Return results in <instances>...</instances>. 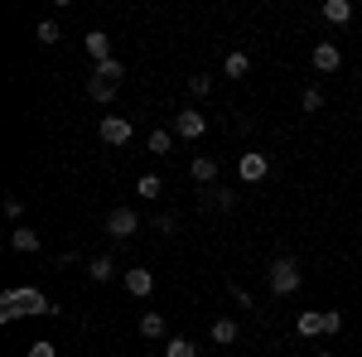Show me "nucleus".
Here are the masks:
<instances>
[{
	"mask_svg": "<svg viewBox=\"0 0 362 357\" xmlns=\"http://www.w3.org/2000/svg\"><path fill=\"white\" fill-rule=\"evenodd\" d=\"M203 131H208V121H203L198 111H179V116H174V136H184V140H198Z\"/></svg>",
	"mask_w": 362,
	"mask_h": 357,
	"instance_id": "39448f33",
	"label": "nucleus"
},
{
	"mask_svg": "<svg viewBox=\"0 0 362 357\" xmlns=\"http://www.w3.org/2000/svg\"><path fill=\"white\" fill-rule=\"evenodd\" d=\"M165 357H198V348L189 338H174V343H165Z\"/></svg>",
	"mask_w": 362,
	"mask_h": 357,
	"instance_id": "aec40b11",
	"label": "nucleus"
},
{
	"mask_svg": "<svg viewBox=\"0 0 362 357\" xmlns=\"http://www.w3.org/2000/svg\"><path fill=\"white\" fill-rule=\"evenodd\" d=\"M338 329H343V314L329 309V314H324V333H338Z\"/></svg>",
	"mask_w": 362,
	"mask_h": 357,
	"instance_id": "a878e982",
	"label": "nucleus"
},
{
	"mask_svg": "<svg viewBox=\"0 0 362 357\" xmlns=\"http://www.w3.org/2000/svg\"><path fill=\"white\" fill-rule=\"evenodd\" d=\"M83 44H87V54L97 58V63H112V39H107L102 29H92V34H87Z\"/></svg>",
	"mask_w": 362,
	"mask_h": 357,
	"instance_id": "6e6552de",
	"label": "nucleus"
},
{
	"mask_svg": "<svg viewBox=\"0 0 362 357\" xmlns=\"http://www.w3.org/2000/svg\"><path fill=\"white\" fill-rule=\"evenodd\" d=\"M10 247L15 251H39V232H34V227H15V232H10Z\"/></svg>",
	"mask_w": 362,
	"mask_h": 357,
	"instance_id": "9d476101",
	"label": "nucleus"
},
{
	"mask_svg": "<svg viewBox=\"0 0 362 357\" xmlns=\"http://www.w3.org/2000/svg\"><path fill=\"white\" fill-rule=\"evenodd\" d=\"M0 314H5V319H20V314H54V304L44 300L39 290H5Z\"/></svg>",
	"mask_w": 362,
	"mask_h": 357,
	"instance_id": "f257e3e1",
	"label": "nucleus"
},
{
	"mask_svg": "<svg viewBox=\"0 0 362 357\" xmlns=\"http://www.w3.org/2000/svg\"><path fill=\"white\" fill-rule=\"evenodd\" d=\"M213 343H237V324H232V319H218V324H213Z\"/></svg>",
	"mask_w": 362,
	"mask_h": 357,
	"instance_id": "a211bd4d",
	"label": "nucleus"
},
{
	"mask_svg": "<svg viewBox=\"0 0 362 357\" xmlns=\"http://www.w3.org/2000/svg\"><path fill=\"white\" fill-rule=\"evenodd\" d=\"M87 97H92V102H112V97H116V83H107V78H97V73H92V83H87Z\"/></svg>",
	"mask_w": 362,
	"mask_h": 357,
	"instance_id": "ddd939ff",
	"label": "nucleus"
},
{
	"mask_svg": "<svg viewBox=\"0 0 362 357\" xmlns=\"http://www.w3.org/2000/svg\"><path fill=\"white\" fill-rule=\"evenodd\" d=\"M189 92H194V97H208V92H213V78H203V73L189 78Z\"/></svg>",
	"mask_w": 362,
	"mask_h": 357,
	"instance_id": "393cba45",
	"label": "nucleus"
},
{
	"mask_svg": "<svg viewBox=\"0 0 362 357\" xmlns=\"http://www.w3.org/2000/svg\"><path fill=\"white\" fill-rule=\"evenodd\" d=\"M271 290L276 295H295L300 290V261L295 256H276L271 261Z\"/></svg>",
	"mask_w": 362,
	"mask_h": 357,
	"instance_id": "f03ea898",
	"label": "nucleus"
},
{
	"mask_svg": "<svg viewBox=\"0 0 362 357\" xmlns=\"http://www.w3.org/2000/svg\"><path fill=\"white\" fill-rule=\"evenodd\" d=\"M194 179H198V184H213V179H218V160L198 155V160H194Z\"/></svg>",
	"mask_w": 362,
	"mask_h": 357,
	"instance_id": "dca6fc26",
	"label": "nucleus"
},
{
	"mask_svg": "<svg viewBox=\"0 0 362 357\" xmlns=\"http://www.w3.org/2000/svg\"><path fill=\"white\" fill-rule=\"evenodd\" d=\"M237 174H242V184H261V179L271 174V160H266V155H242V160H237Z\"/></svg>",
	"mask_w": 362,
	"mask_h": 357,
	"instance_id": "20e7f679",
	"label": "nucleus"
},
{
	"mask_svg": "<svg viewBox=\"0 0 362 357\" xmlns=\"http://www.w3.org/2000/svg\"><path fill=\"white\" fill-rule=\"evenodd\" d=\"M319 333H324V314L305 309V314H300V338H319Z\"/></svg>",
	"mask_w": 362,
	"mask_h": 357,
	"instance_id": "4468645a",
	"label": "nucleus"
},
{
	"mask_svg": "<svg viewBox=\"0 0 362 357\" xmlns=\"http://www.w3.org/2000/svg\"><path fill=\"white\" fill-rule=\"evenodd\" d=\"M97 78H107V83H121V63H97Z\"/></svg>",
	"mask_w": 362,
	"mask_h": 357,
	"instance_id": "b1692460",
	"label": "nucleus"
},
{
	"mask_svg": "<svg viewBox=\"0 0 362 357\" xmlns=\"http://www.w3.org/2000/svg\"><path fill=\"white\" fill-rule=\"evenodd\" d=\"M160 189H165L160 174H140V179H136V193H145V198H160Z\"/></svg>",
	"mask_w": 362,
	"mask_h": 357,
	"instance_id": "6ab92c4d",
	"label": "nucleus"
},
{
	"mask_svg": "<svg viewBox=\"0 0 362 357\" xmlns=\"http://www.w3.org/2000/svg\"><path fill=\"white\" fill-rule=\"evenodd\" d=\"M140 338H145V343L165 338V319H160V314H140Z\"/></svg>",
	"mask_w": 362,
	"mask_h": 357,
	"instance_id": "f8f14e48",
	"label": "nucleus"
},
{
	"mask_svg": "<svg viewBox=\"0 0 362 357\" xmlns=\"http://www.w3.org/2000/svg\"><path fill=\"white\" fill-rule=\"evenodd\" d=\"M102 140L107 145H126L131 140V121L126 116H102Z\"/></svg>",
	"mask_w": 362,
	"mask_h": 357,
	"instance_id": "423d86ee",
	"label": "nucleus"
},
{
	"mask_svg": "<svg viewBox=\"0 0 362 357\" xmlns=\"http://www.w3.org/2000/svg\"><path fill=\"white\" fill-rule=\"evenodd\" d=\"M34 39H39V44H58V25H54V20H44V25L34 29Z\"/></svg>",
	"mask_w": 362,
	"mask_h": 357,
	"instance_id": "4be33fe9",
	"label": "nucleus"
},
{
	"mask_svg": "<svg viewBox=\"0 0 362 357\" xmlns=\"http://www.w3.org/2000/svg\"><path fill=\"white\" fill-rule=\"evenodd\" d=\"M338 63H343L338 44H319V49H314V68H319V73H334Z\"/></svg>",
	"mask_w": 362,
	"mask_h": 357,
	"instance_id": "1a4fd4ad",
	"label": "nucleus"
},
{
	"mask_svg": "<svg viewBox=\"0 0 362 357\" xmlns=\"http://www.w3.org/2000/svg\"><path fill=\"white\" fill-rule=\"evenodd\" d=\"M324 20H329V25H348V20H353V5H348V0H329V5H324Z\"/></svg>",
	"mask_w": 362,
	"mask_h": 357,
	"instance_id": "9b49d317",
	"label": "nucleus"
},
{
	"mask_svg": "<svg viewBox=\"0 0 362 357\" xmlns=\"http://www.w3.org/2000/svg\"><path fill=\"white\" fill-rule=\"evenodd\" d=\"M107 232H112L116 242H126V237H136V232H140V218H136V208H116L112 218H107Z\"/></svg>",
	"mask_w": 362,
	"mask_h": 357,
	"instance_id": "7ed1b4c3",
	"label": "nucleus"
},
{
	"mask_svg": "<svg viewBox=\"0 0 362 357\" xmlns=\"http://www.w3.org/2000/svg\"><path fill=\"white\" fill-rule=\"evenodd\" d=\"M29 357H58L54 343H29Z\"/></svg>",
	"mask_w": 362,
	"mask_h": 357,
	"instance_id": "bb28decb",
	"label": "nucleus"
},
{
	"mask_svg": "<svg viewBox=\"0 0 362 357\" xmlns=\"http://www.w3.org/2000/svg\"><path fill=\"white\" fill-rule=\"evenodd\" d=\"M223 73H227V78H247V73H251V58L247 54H227Z\"/></svg>",
	"mask_w": 362,
	"mask_h": 357,
	"instance_id": "f3484780",
	"label": "nucleus"
},
{
	"mask_svg": "<svg viewBox=\"0 0 362 357\" xmlns=\"http://www.w3.org/2000/svg\"><path fill=\"white\" fill-rule=\"evenodd\" d=\"M87 275H92L97 285H107V280H112V275H116V266H112V261H107V256H97V261H87Z\"/></svg>",
	"mask_w": 362,
	"mask_h": 357,
	"instance_id": "2eb2a0df",
	"label": "nucleus"
},
{
	"mask_svg": "<svg viewBox=\"0 0 362 357\" xmlns=\"http://www.w3.org/2000/svg\"><path fill=\"white\" fill-rule=\"evenodd\" d=\"M300 107H305V111H319V107H324V92H319V87H305V97H300Z\"/></svg>",
	"mask_w": 362,
	"mask_h": 357,
	"instance_id": "5701e85b",
	"label": "nucleus"
},
{
	"mask_svg": "<svg viewBox=\"0 0 362 357\" xmlns=\"http://www.w3.org/2000/svg\"><path fill=\"white\" fill-rule=\"evenodd\" d=\"M126 290H131L136 300H145V295L155 290V275L145 271V266H136V271H126Z\"/></svg>",
	"mask_w": 362,
	"mask_h": 357,
	"instance_id": "0eeeda50",
	"label": "nucleus"
},
{
	"mask_svg": "<svg viewBox=\"0 0 362 357\" xmlns=\"http://www.w3.org/2000/svg\"><path fill=\"white\" fill-rule=\"evenodd\" d=\"M169 145H174L169 131H150V155H169Z\"/></svg>",
	"mask_w": 362,
	"mask_h": 357,
	"instance_id": "412c9836",
	"label": "nucleus"
}]
</instances>
